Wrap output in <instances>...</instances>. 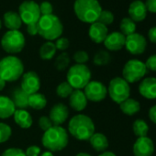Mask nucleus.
Instances as JSON below:
<instances>
[{"label":"nucleus","instance_id":"1","mask_svg":"<svg viewBox=\"0 0 156 156\" xmlns=\"http://www.w3.org/2000/svg\"><path fill=\"white\" fill-rule=\"evenodd\" d=\"M69 133L78 140H89L95 133V124L90 117L78 114L73 116L68 124Z\"/></svg>","mask_w":156,"mask_h":156},{"label":"nucleus","instance_id":"2","mask_svg":"<svg viewBox=\"0 0 156 156\" xmlns=\"http://www.w3.org/2000/svg\"><path fill=\"white\" fill-rule=\"evenodd\" d=\"M73 10L80 21L92 24L98 21L103 9L98 0H75Z\"/></svg>","mask_w":156,"mask_h":156},{"label":"nucleus","instance_id":"3","mask_svg":"<svg viewBox=\"0 0 156 156\" xmlns=\"http://www.w3.org/2000/svg\"><path fill=\"white\" fill-rule=\"evenodd\" d=\"M37 26L38 34L49 41L59 39L63 31L62 21L53 14L41 16L37 23Z\"/></svg>","mask_w":156,"mask_h":156},{"label":"nucleus","instance_id":"4","mask_svg":"<svg viewBox=\"0 0 156 156\" xmlns=\"http://www.w3.org/2000/svg\"><path fill=\"white\" fill-rule=\"evenodd\" d=\"M68 133L61 126H52L44 131L41 142L42 145L50 151H59L63 150L68 144Z\"/></svg>","mask_w":156,"mask_h":156},{"label":"nucleus","instance_id":"5","mask_svg":"<svg viewBox=\"0 0 156 156\" xmlns=\"http://www.w3.org/2000/svg\"><path fill=\"white\" fill-rule=\"evenodd\" d=\"M24 65L21 60L9 55L0 61V77L5 82H14L23 75Z\"/></svg>","mask_w":156,"mask_h":156},{"label":"nucleus","instance_id":"6","mask_svg":"<svg viewBox=\"0 0 156 156\" xmlns=\"http://www.w3.org/2000/svg\"><path fill=\"white\" fill-rule=\"evenodd\" d=\"M67 82L73 89H82L90 82L91 71L86 64H74L67 72Z\"/></svg>","mask_w":156,"mask_h":156},{"label":"nucleus","instance_id":"7","mask_svg":"<svg viewBox=\"0 0 156 156\" xmlns=\"http://www.w3.org/2000/svg\"><path fill=\"white\" fill-rule=\"evenodd\" d=\"M147 68L143 62L132 59L128 61L122 69V78L129 84L141 81L147 73Z\"/></svg>","mask_w":156,"mask_h":156},{"label":"nucleus","instance_id":"8","mask_svg":"<svg viewBox=\"0 0 156 156\" xmlns=\"http://www.w3.org/2000/svg\"><path fill=\"white\" fill-rule=\"evenodd\" d=\"M25 37L20 30H9L1 39L3 50L10 54L20 52L25 46Z\"/></svg>","mask_w":156,"mask_h":156},{"label":"nucleus","instance_id":"9","mask_svg":"<svg viewBox=\"0 0 156 156\" xmlns=\"http://www.w3.org/2000/svg\"><path fill=\"white\" fill-rule=\"evenodd\" d=\"M108 93L110 98L117 104H120L129 98L130 87L122 77H115L109 82Z\"/></svg>","mask_w":156,"mask_h":156},{"label":"nucleus","instance_id":"10","mask_svg":"<svg viewBox=\"0 0 156 156\" xmlns=\"http://www.w3.org/2000/svg\"><path fill=\"white\" fill-rule=\"evenodd\" d=\"M19 15L21 21L26 25L38 23L41 17L39 5L32 0H26L20 4L19 8Z\"/></svg>","mask_w":156,"mask_h":156},{"label":"nucleus","instance_id":"11","mask_svg":"<svg viewBox=\"0 0 156 156\" xmlns=\"http://www.w3.org/2000/svg\"><path fill=\"white\" fill-rule=\"evenodd\" d=\"M84 89L87 100L92 102H100L104 100L108 95V88L99 81H90Z\"/></svg>","mask_w":156,"mask_h":156},{"label":"nucleus","instance_id":"12","mask_svg":"<svg viewBox=\"0 0 156 156\" xmlns=\"http://www.w3.org/2000/svg\"><path fill=\"white\" fill-rule=\"evenodd\" d=\"M125 47L129 53L139 55L145 51L147 47V41L141 34L135 32L126 37Z\"/></svg>","mask_w":156,"mask_h":156},{"label":"nucleus","instance_id":"13","mask_svg":"<svg viewBox=\"0 0 156 156\" xmlns=\"http://www.w3.org/2000/svg\"><path fill=\"white\" fill-rule=\"evenodd\" d=\"M41 87V80L38 73L34 71H30L23 73L20 88L28 95L38 93Z\"/></svg>","mask_w":156,"mask_h":156},{"label":"nucleus","instance_id":"14","mask_svg":"<svg viewBox=\"0 0 156 156\" xmlns=\"http://www.w3.org/2000/svg\"><path fill=\"white\" fill-rule=\"evenodd\" d=\"M134 156H151L154 152V143L149 137H140L133 144Z\"/></svg>","mask_w":156,"mask_h":156},{"label":"nucleus","instance_id":"15","mask_svg":"<svg viewBox=\"0 0 156 156\" xmlns=\"http://www.w3.org/2000/svg\"><path fill=\"white\" fill-rule=\"evenodd\" d=\"M68 116V108L62 103H57L51 108L49 118L53 126H60L67 120Z\"/></svg>","mask_w":156,"mask_h":156},{"label":"nucleus","instance_id":"16","mask_svg":"<svg viewBox=\"0 0 156 156\" xmlns=\"http://www.w3.org/2000/svg\"><path fill=\"white\" fill-rule=\"evenodd\" d=\"M140 94L147 99H156V77H146L139 85Z\"/></svg>","mask_w":156,"mask_h":156},{"label":"nucleus","instance_id":"17","mask_svg":"<svg viewBox=\"0 0 156 156\" xmlns=\"http://www.w3.org/2000/svg\"><path fill=\"white\" fill-rule=\"evenodd\" d=\"M126 37L119 31H114L110 34H108L106 40L104 41L105 47L109 51H119L125 47Z\"/></svg>","mask_w":156,"mask_h":156},{"label":"nucleus","instance_id":"18","mask_svg":"<svg viewBox=\"0 0 156 156\" xmlns=\"http://www.w3.org/2000/svg\"><path fill=\"white\" fill-rule=\"evenodd\" d=\"M87 98L84 91L80 89H73L69 97V104L75 111H82L87 106Z\"/></svg>","mask_w":156,"mask_h":156},{"label":"nucleus","instance_id":"19","mask_svg":"<svg viewBox=\"0 0 156 156\" xmlns=\"http://www.w3.org/2000/svg\"><path fill=\"white\" fill-rule=\"evenodd\" d=\"M129 15L134 22H140L145 20L147 16V9L145 4L140 0H135L129 7Z\"/></svg>","mask_w":156,"mask_h":156},{"label":"nucleus","instance_id":"20","mask_svg":"<svg viewBox=\"0 0 156 156\" xmlns=\"http://www.w3.org/2000/svg\"><path fill=\"white\" fill-rule=\"evenodd\" d=\"M108 34V27L98 22V21L92 23L89 28V30H88V35H89L90 39L96 43L104 42Z\"/></svg>","mask_w":156,"mask_h":156},{"label":"nucleus","instance_id":"21","mask_svg":"<svg viewBox=\"0 0 156 156\" xmlns=\"http://www.w3.org/2000/svg\"><path fill=\"white\" fill-rule=\"evenodd\" d=\"M14 121L21 129H29L32 125V117L25 109H16L13 114Z\"/></svg>","mask_w":156,"mask_h":156},{"label":"nucleus","instance_id":"22","mask_svg":"<svg viewBox=\"0 0 156 156\" xmlns=\"http://www.w3.org/2000/svg\"><path fill=\"white\" fill-rule=\"evenodd\" d=\"M15 111L16 108L12 99L6 96H0V119H8L13 116Z\"/></svg>","mask_w":156,"mask_h":156},{"label":"nucleus","instance_id":"23","mask_svg":"<svg viewBox=\"0 0 156 156\" xmlns=\"http://www.w3.org/2000/svg\"><path fill=\"white\" fill-rule=\"evenodd\" d=\"M4 23L9 30H19L22 25L21 19L19 13L14 11H8L4 14Z\"/></svg>","mask_w":156,"mask_h":156},{"label":"nucleus","instance_id":"24","mask_svg":"<svg viewBox=\"0 0 156 156\" xmlns=\"http://www.w3.org/2000/svg\"><path fill=\"white\" fill-rule=\"evenodd\" d=\"M29 97L30 95L19 87L13 91L11 99L15 105V108H18L19 109H26L29 108Z\"/></svg>","mask_w":156,"mask_h":156},{"label":"nucleus","instance_id":"25","mask_svg":"<svg viewBox=\"0 0 156 156\" xmlns=\"http://www.w3.org/2000/svg\"><path fill=\"white\" fill-rule=\"evenodd\" d=\"M89 142L97 151H105L108 147V138L100 132H95L89 139Z\"/></svg>","mask_w":156,"mask_h":156},{"label":"nucleus","instance_id":"26","mask_svg":"<svg viewBox=\"0 0 156 156\" xmlns=\"http://www.w3.org/2000/svg\"><path fill=\"white\" fill-rule=\"evenodd\" d=\"M119 108H120V110L128 116H133L140 110V102L130 98L121 102L119 104Z\"/></svg>","mask_w":156,"mask_h":156},{"label":"nucleus","instance_id":"27","mask_svg":"<svg viewBox=\"0 0 156 156\" xmlns=\"http://www.w3.org/2000/svg\"><path fill=\"white\" fill-rule=\"evenodd\" d=\"M47 105V99L44 95L40 93H35L30 95L29 97V107L34 109H42Z\"/></svg>","mask_w":156,"mask_h":156},{"label":"nucleus","instance_id":"28","mask_svg":"<svg viewBox=\"0 0 156 156\" xmlns=\"http://www.w3.org/2000/svg\"><path fill=\"white\" fill-rule=\"evenodd\" d=\"M56 51L57 49L55 47V44L52 41H47L43 43L40 48V56L42 60L49 61L52 59V57L55 55Z\"/></svg>","mask_w":156,"mask_h":156},{"label":"nucleus","instance_id":"29","mask_svg":"<svg viewBox=\"0 0 156 156\" xmlns=\"http://www.w3.org/2000/svg\"><path fill=\"white\" fill-rule=\"evenodd\" d=\"M132 129H133L135 136H137L138 138L145 137V136H147V134L149 132V126L146 121H144L141 119H138L133 122Z\"/></svg>","mask_w":156,"mask_h":156},{"label":"nucleus","instance_id":"30","mask_svg":"<svg viewBox=\"0 0 156 156\" xmlns=\"http://www.w3.org/2000/svg\"><path fill=\"white\" fill-rule=\"evenodd\" d=\"M119 28H120V32L125 37L136 32V23L129 18H124L120 21Z\"/></svg>","mask_w":156,"mask_h":156},{"label":"nucleus","instance_id":"31","mask_svg":"<svg viewBox=\"0 0 156 156\" xmlns=\"http://www.w3.org/2000/svg\"><path fill=\"white\" fill-rule=\"evenodd\" d=\"M70 57L66 52H62L60 55L57 56L55 62H54V66L58 71H63L65 70L69 63H70Z\"/></svg>","mask_w":156,"mask_h":156},{"label":"nucleus","instance_id":"32","mask_svg":"<svg viewBox=\"0 0 156 156\" xmlns=\"http://www.w3.org/2000/svg\"><path fill=\"white\" fill-rule=\"evenodd\" d=\"M73 91V88L71 87V85L67 81L61 83L57 87V88H56V94H57V96L60 97V98H69Z\"/></svg>","mask_w":156,"mask_h":156},{"label":"nucleus","instance_id":"33","mask_svg":"<svg viewBox=\"0 0 156 156\" xmlns=\"http://www.w3.org/2000/svg\"><path fill=\"white\" fill-rule=\"evenodd\" d=\"M111 60L110 54L106 51H99L94 56V63L98 66L108 64Z\"/></svg>","mask_w":156,"mask_h":156},{"label":"nucleus","instance_id":"34","mask_svg":"<svg viewBox=\"0 0 156 156\" xmlns=\"http://www.w3.org/2000/svg\"><path fill=\"white\" fill-rule=\"evenodd\" d=\"M12 134V129L10 126L6 123L0 122V143H4L10 138Z\"/></svg>","mask_w":156,"mask_h":156},{"label":"nucleus","instance_id":"35","mask_svg":"<svg viewBox=\"0 0 156 156\" xmlns=\"http://www.w3.org/2000/svg\"><path fill=\"white\" fill-rule=\"evenodd\" d=\"M113 21H114V15L109 10H102L98 20V22L105 26L110 25Z\"/></svg>","mask_w":156,"mask_h":156},{"label":"nucleus","instance_id":"36","mask_svg":"<svg viewBox=\"0 0 156 156\" xmlns=\"http://www.w3.org/2000/svg\"><path fill=\"white\" fill-rule=\"evenodd\" d=\"M73 58L77 62V64H85L89 60V55L85 51H77L73 54Z\"/></svg>","mask_w":156,"mask_h":156},{"label":"nucleus","instance_id":"37","mask_svg":"<svg viewBox=\"0 0 156 156\" xmlns=\"http://www.w3.org/2000/svg\"><path fill=\"white\" fill-rule=\"evenodd\" d=\"M40 11H41V16H46V15H51L52 14V11H53V8H52V5L48 2V1H43L41 2L40 5Z\"/></svg>","mask_w":156,"mask_h":156},{"label":"nucleus","instance_id":"38","mask_svg":"<svg viewBox=\"0 0 156 156\" xmlns=\"http://www.w3.org/2000/svg\"><path fill=\"white\" fill-rule=\"evenodd\" d=\"M39 126H40V128H41L42 130L46 131V130H48L49 129H51L53 125H52V123H51V119H50L49 117L42 116V117H41L40 119H39Z\"/></svg>","mask_w":156,"mask_h":156},{"label":"nucleus","instance_id":"39","mask_svg":"<svg viewBox=\"0 0 156 156\" xmlns=\"http://www.w3.org/2000/svg\"><path fill=\"white\" fill-rule=\"evenodd\" d=\"M1 156H26V154L20 148H9L6 150Z\"/></svg>","mask_w":156,"mask_h":156},{"label":"nucleus","instance_id":"40","mask_svg":"<svg viewBox=\"0 0 156 156\" xmlns=\"http://www.w3.org/2000/svg\"><path fill=\"white\" fill-rule=\"evenodd\" d=\"M54 44H55V47L57 50L65 51L66 49H68L70 42H69V40L67 38H59L56 40V42Z\"/></svg>","mask_w":156,"mask_h":156},{"label":"nucleus","instance_id":"41","mask_svg":"<svg viewBox=\"0 0 156 156\" xmlns=\"http://www.w3.org/2000/svg\"><path fill=\"white\" fill-rule=\"evenodd\" d=\"M146 68L147 70L152 71V72H156V54H152L151 55L145 62Z\"/></svg>","mask_w":156,"mask_h":156},{"label":"nucleus","instance_id":"42","mask_svg":"<svg viewBox=\"0 0 156 156\" xmlns=\"http://www.w3.org/2000/svg\"><path fill=\"white\" fill-rule=\"evenodd\" d=\"M41 153V148L36 145H31L28 147L25 151L26 156H39Z\"/></svg>","mask_w":156,"mask_h":156},{"label":"nucleus","instance_id":"43","mask_svg":"<svg viewBox=\"0 0 156 156\" xmlns=\"http://www.w3.org/2000/svg\"><path fill=\"white\" fill-rule=\"evenodd\" d=\"M147 11L151 13H156V0H146L144 3Z\"/></svg>","mask_w":156,"mask_h":156},{"label":"nucleus","instance_id":"44","mask_svg":"<svg viewBox=\"0 0 156 156\" xmlns=\"http://www.w3.org/2000/svg\"><path fill=\"white\" fill-rule=\"evenodd\" d=\"M27 31L30 35L31 36H35L38 34V26L37 23L36 24H30V25H27Z\"/></svg>","mask_w":156,"mask_h":156},{"label":"nucleus","instance_id":"45","mask_svg":"<svg viewBox=\"0 0 156 156\" xmlns=\"http://www.w3.org/2000/svg\"><path fill=\"white\" fill-rule=\"evenodd\" d=\"M149 119H151V122H153L154 124H156V105L152 106L150 109H149Z\"/></svg>","mask_w":156,"mask_h":156},{"label":"nucleus","instance_id":"46","mask_svg":"<svg viewBox=\"0 0 156 156\" xmlns=\"http://www.w3.org/2000/svg\"><path fill=\"white\" fill-rule=\"evenodd\" d=\"M148 37H149V40L152 43H156V26L155 27H152V28H151L149 30Z\"/></svg>","mask_w":156,"mask_h":156},{"label":"nucleus","instance_id":"47","mask_svg":"<svg viewBox=\"0 0 156 156\" xmlns=\"http://www.w3.org/2000/svg\"><path fill=\"white\" fill-rule=\"evenodd\" d=\"M98 156H117V155L114 152H112V151H104V152H102Z\"/></svg>","mask_w":156,"mask_h":156},{"label":"nucleus","instance_id":"48","mask_svg":"<svg viewBox=\"0 0 156 156\" xmlns=\"http://www.w3.org/2000/svg\"><path fill=\"white\" fill-rule=\"evenodd\" d=\"M5 87H6V82L2 79L1 77H0V91L3 90Z\"/></svg>","mask_w":156,"mask_h":156},{"label":"nucleus","instance_id":"49","mask_svg":"<svg viewBox=\"0 0 156 156\" xmlns=\"http://www.w3.org/2000/svg\"><path fill=\"white\" fill-rule=\"evenodd\" d=\"M41 156H53V154H52V152H51V151H48L43 152V153L41 154Z\"/></svg>","mask_w":156,"mask_h":156},{"label":"nucleus","instance_id":"50","mask_svg":"<svg viewBox=\"0 0 156 156\" xmlns=\"http://www.w3.org/2000/svg\"><path fill=\"white\" fill-rule=\"evenodd\" d=\"M75 156H92V155H90L89 153H87V152H79V153H77Z\"/></svg>","mask_w":156,"mask_h":156},{"label":"nucleus","instance_id":"51","mask_svg":"<svg viewBox=\"0 0 156 156\" xmlns=\"http://www.w3.org/2000/svg\"><path fill=\"white\" fill-rule=\"evenodd\" d=\"M1 27H2V22H1V20H0V29H1Z\"/></svg>","mask_w":156,"mask_h":156}]
</instances>
